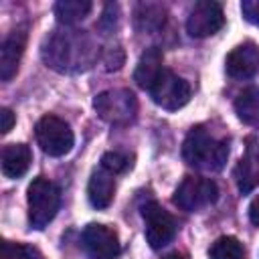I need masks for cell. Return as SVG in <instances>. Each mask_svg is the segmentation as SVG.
<instances>
[{
  "mask_svg": "<svg viewBox=\"0 0 259 259\" xmlns=\"http://www.w3.org/2000/svg\"><path fill=\"white\" fill-rule=\"evenodd\" d=\"M42 61L59 73H79L97 59V45L89 32L79 28H55L42 42Z\"/></svg>",
  "mask_w": 259,
  "mask_h": 259,
  "instance_id": "6da1fadb",
  "label": "cell"
},
{
  "mask_svg": "<svg viewBox=\"0 0 259 259\" xmlns=\"http://www.w3.org/2000/svg\"><path fill=\"white\" fill-rule=\"evenodd\" d=\"M182 158L188 166L217 172L229 158V144L227 140L212 138L202 125H196L188 132L182 144Z\"/></svg>",
  "mask_w": 259,
  "mask_h": 259,
  "instance_id": "7a4b0ae2",
  "label": "cell"
},
{
  "mask_svg": "<svg viewBox=\"0 0 259 259\" xmlns=\"http://www.w3.org/2000/svg\"><path fill=\"white\" fill-rule=\"evenodd\" d=\"M61 204V190L49 178H34L28 186V223L32 229L42 231L57 214Z\"/></svg>",
  "mask_w": 259,
  "mask_h": 259,
  "instance_id": "3957f363",
  "label": "cell"
},
{
  "mask_svg": "<svg viewBox=\"0 0 259 259\" xmlns=\"http://www.w3.org/2000/svg\"><path fill=\"white\" fill-rule=\"evenodd\" d=\"M93 107L103 121L113 125H127L130 121L136 119V113H138V101L130 89L101 91L95 97Z\"/></svg>",
  "mask_w": 259,
  "mask_h": 259,
  "instance_id": "277c9868",
  "label": "cell"
},
{
  "mask_svg": "<svg viewBox=\"0 0 259 259\" xmlns=\"http://www.w3.org/2000/svg\"><path fill=\"white\" fill-rule=\"evenodd\" d=\"M34 134H36V142H38L40 150L49 156H55V158L69 154L73 148V142H75L69 123L57 115L40 117L36 121Z\"/></svg>",
  "mask_w": 259,
  "mask_h": 259,
  "instance_id": "5b68a950",
  "label": "cell"
},
{
  "mask_svg": "<svg viewBox=\"0 0 259 259\" xmlns=\"http://www.w3.org/2000/svg\"><path fill=\"white\" fill-rule=\"evenodd\" d=\"M219 198V188L210 178L186 176L174 192V204L188 212H198Z\"/></svg>",
  "mask_w": 259,
  "mask_h": 259,
  "instance_id": "8992f818",
  "label": "cell"
},
{
  "mask_svg": "<svg viewBox=\"0 0 259 259\" xmlns=\"http://www.w3.org/2000/svg\"><path fill=\"white\" fill-rule=\"evenodd\" d=\"M152 95V101L156 105H160L162 109L168 111H176L180 107H184L190 99V85L178 77L174 71L166 69L160 73V77L154 81V85L148 91Z\"/></svg>",
  "mask_w": 259,
  "mask_h": 259,
  "instance_id": "52a82bcc",
  "label": "cell"
},
{
  "mask_svg": "<svg viewBox=\"0 0 259 259\" xmlns=\"http://www.w3.org/2000/svg\"><path fill=\"white\" fill-rule=\"evenodd\" d=\"M142 217L146 223V239H148L152 249H162L174 239L176 221L158 202H154V200L146 202L142 206Z\"/></svg>",
  "mask_w": 259,
  "mask_h": 259,
  "instance_id": "ba28073f",
  "label": "cell"
},
{
  "mask_svg": "<svg viewBox=\"0 0 259 259\" xmlns=\"http://www.w3.org/2000/svg\"><path fill=\"white\" fill-rule=\"evenodd\" d=\"M225 24V12L219 2L210 0H200L192 6L188 20H186V30L192 38H206L219 32Z\"/></svg>",
  "mask_w": 259,
  "mask_h": 259,
  "instance_id": "9c48e42d",
  "label": "cell"
},
{
  "mask_svg": "<svg viewBox=\"0 0 259 259\" xmlns=\"http://www.w3.org/2000/svg\"><path fill=\"white\" fill-rule=\"evenodd\" d=\"M81 243L91 259H115L119 255L117 233L107 225H99V223L87 225L83 229Z\"/></svg>",
  "mask_w": 259,
  "mask_h": 259,
  "instance_id": "30bf717a",
  "label": "cell"
},
{
  "mask_svg": "<svg viewBox=\"0 0 259 259\" xmlns=\"http://www.w3.org/2000/svg\"><path fill=\"white\" fill-rule=\"evenodd\" d=\"M225 69H227L229 77L239 79V81L255 77L259 73V47L251 40H247L243 45H237L227 55Z\"/></svg>",
  "mask_w": 259,
  "mask_h": 259,
  "instance_id": "8fae6325",
  "label": "cell"
},
{
  "mask_svg": "<svg viewBox=\"0 0 259 259\" xmlns=\"http://www.w3.org/2000/svg\"><path fill=\"white\" fill-rule=\"evenodd\" d=\"M24 45H26L24 28L12 30L4 38V42L0 47V79L2 81H10L16 75L18 63H20L22 53H24Z\"/></svg>",
  "mask_w": 259,
  "mask_h": 259,
  "instance_id": "7c38bea8",
  "label": "cell"
},
{
  "mask_svg": "<svg viewBox=\"0 0 259 259\" xmlns=\"http://www.w3.org/2000/svg\"><path fill=\"white\" fill-rule=\"evenodd\" d=\"M235 182L241 194H249L259 186V144L249 140V146L235 168Z\"/></svg>",
  "mask_w": 259,
  "mask_h": 259,
  "instance_id": "4fadbf2b",
  "label": "cell"
},
{
  "mask_svg": "<svg viewBox=\"0 0 259 259\" xmlns=\"http://www.w3.org/2000/svg\"><path fill=\"white\" fill-rule=\"evenodd\" d=\"M164 71L162 65V51L158 47H150L146 49V53L140 57L136 71H134V81L138 83V87L150 91V87L154 85V81L160 77V73Z\"/></svg>",
  "mask_w": 259,
  "mask_h": 259,
  "instance_id": "5bb4252c",
  "label": "cell"
},
{
  "mask_svg": "<svg viewBox=\"0 0 259 259\" xmlns=\"http://www.w3.org/2000/svg\"><path fill=\"white\" fill-rule=\"evenodd\" d=\"M32 162V152L26 144H8L2 150V174L6 178H20Z\"/></svg>",
  "mask_w": 259,
  "mask_h": 259,
  "instance_id": "9a60e30c",
  "label": "cell"
},
{
  "mask_svg": "<svg viewBox=\"0 0 259 259\" xmlns=\"http://www.w3.org/2000/svg\"><path fill=\"white\" fill-rule=\"evenodd\" d=\"M113 194H115V182H113V174L107 172V170H95L89 178V184H87V196H89V202L95 206V208H107L113 200Z\"/></svg>",
  "mask_w": 259,
  "mask_h": 259,
  "instance_id": "2e32d148",
  "label": "cell"
},
{
  "mask_svg": "<svg viewBox=\"0 0 259 259\" xmlns=\"http://www.w3.org/2000/svg\"><path fill=\"white\" fill-rule=\"evenodd\" d=\"M93 4L89 0H59L55 4V16L61 24H75L81 22L89 12H91Z\"/></svg>",
  "mask_w": 259,
  "mask_h": 259,
  "instance_id": "e0dca14e",
  "label": "cell"
},
{
  "mask_svg": "<svg viewBox=\"0 0 259 259\" xmlns=\"http://www.w3.org/2000/svg\"><path fill=\"white\" fill-rule=\"evenodd\" d=\"M235 111L241 121L259 125V87H249L235 99Z\"/></svg>",
  "mask_w": 259,
  "mask_h": 259,
  "instance_id": "ac0fdd59",
  "label": "cell"
},
{
  "mask_svg": "<svg viewBox=\"0 0 259 259\" xmlns=\"http://www.w3.org/2000/svg\"><path fill=\"white\" fill-rule=\"evenodd\" d=\"M210 259H245V247L237 237H219L210 249Z\"/></svg>",
  "mask_w": 259,
  "mask_h": 259,
  "instance_id": "d6986e66",
  "label": "cell"
},
{
  "mask_svg": "<svg viewBox=\"0 0 259 259\" xmlns=\"http://www.w3.org/2000/svg\"><path fill=\"white\" fill-rule=\"evenodd\" d=\"M0 259H42V255L22 243H12V241H2L0 245Z\"/></svg>",
  "mask_w": 259,
  "mask_h": 259,
  "instance_id": "ffe728a7",
  "label": "cell"
},
{
  "mask_svg": "<svg viewBox=\"0 0 259 259\" xmlns=\"http://www.w3.org/2000/svg\"><path fill=\"white\" fill-rule=\"evenodd\" d=\"M136 16H138V24L144 20V24H142L140 28H144V30H154V28H158V26L164 22V8L154 6V4H142Z\"/></svg>",
  "mask_w": 259,
  "mask_h": 259,
  "instance_id": "44dd1931",
  "label": "cell"
},
{
  "mask_svg": "<svg viewBox=\"0 0 259 259\" xmlns=\"http://www.w3.org/2000/svg\"><path fill=\"white\" fill-rule=\"evenodd\" d=\"M132 166L130 158L119 154V152H105L101 156V168L111 172V174H119V172H125L127 168Z\"/></svg>",
  "mask_w": 259,
  "mask_h": 259,
  "instance_id": "7402d4cb",
  "label": "cell"
},
{
  "mask_svg": "<svg viewBox=\"0 0 259 259\" xmlns=\"http://www.w3.org/2000/svg\"><path fill=\"white\" fill-rule=\"evenodd\" d=\"M241 12L249 22L259 26V0H243L241 2Z\"/></svg>",
  "mask_w": 259,
  "mask_h": 259,
  "instance_id": "603a6c76",
  "label": "cell"
},
{
  "mask_svg": "<svg viewBox=\"0 0 259 259\" xmlns=\"http://www.w3.org/2000/svg\"><path fill=\"white\" fill-rule=\"evenodd\" d=\"M14 121H16L14 113H12L8 107H2V109H0V132H2V134H8V132L12 130V125H14Z\"/></svg>",
  "mask_w": 259,
  "mask_h": 259,
  "instance_id": "cb8c5ba5",
  "label": "cell"
},
{
  "mask_svg": "<svg viewBox=\"0 0 259 259\" xmlns=\"http://www.w3.org/2000/svg\"><path fill=\"white\" fill-rule=\"evenodd\" d=\"M249 219H251L253 225L259 227V196H255L251 200V204H249Z\"/></svg>",
  "mask_w": 259,
  "mask_h": 259,
  "instance_id": "d4e9b609",
  "label": "cell"
},
{
  "mask_svg": "<svg viewBox=\"0 0 259 259\" xmlns=\"http://www.w3.org/2000/svg\"><path fill=\"white\" fill-rule=\"evenodd\" d=\"M164 259H188L184 253H178V251H174V253H168Z\"/></svg>",
  "mask_w": 259,
  "mask_h": 259,
  "instance_id": "484cf974",
  "label": "cell"
}]
</instances>
